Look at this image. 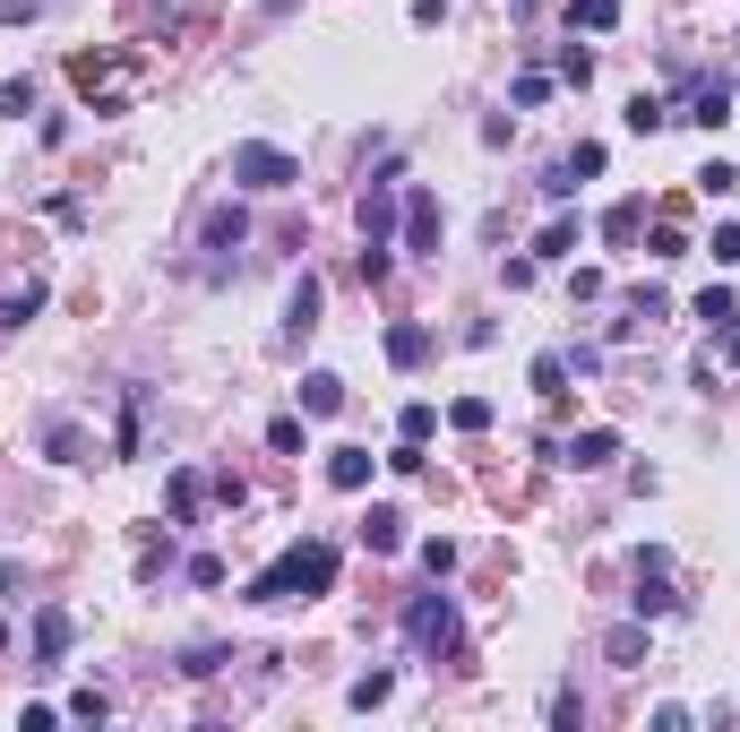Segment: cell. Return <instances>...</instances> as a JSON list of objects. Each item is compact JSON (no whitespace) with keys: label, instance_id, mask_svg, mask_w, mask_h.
Masks as SVG:
<instances>
[{"label":"cell","instance_id":"1","mask_svg":"<svg viewBox=\"0 0 740 732\" xmlns=\"http://www.w3.org/2000/svg\"><path fill=\"white\" fill-rule=\"evenodd\" d=\"M336 586V543L327 534H310V543H285L276 561L250 577V603H310Z\"/></svg>","mask_w":740,"mask_h":732},{"label":"cell","instance_id":"2","mask_svg":"<svg viewBox=\"0 0 740 732\" xmlns=\"http://www.w3.org/2000/svg\"><path fill=\"white\" fill-rule=\"evenodd\" d=\"M233 181H241V190H293L302 165H293L285 147H267V138H241V147H233Z\"/></svg>","mask_w":740,"mask_h":732},{"label":"cell","instance_id":"3","mask_svg":"<svg viewBox=\"0 0 740 732\" xmlns=\"http://www.w3.org/2000/svg\"><path fill=\"white\" fill-rule=\"evenodd\" d=\"M405 637H414V655H448V646H456V603L440 595V577H431V595H414Z\"/></svg>","mask_w":740,"mask_h":732},{"label":"cell","instance_id":"4","mask_svg":"<svg viewBox=\"0 0 740 732\" xmlns=\"http://www.w3.org/2000/svg\"><path fill=\"white\" fill-rule=\"evenodd\" d=\"M362 250H396V225H405V216H396V172H379V181H371V190H362Z\"/></svg>","mask_w":740,"mask_h":732},{"label":"cell","instance_id":"5","mask_svg":"<svg viewBox=\"0 0 740 732\" xmlns=\"http://www.w3.org/2000/svg\"><path fill=\"white\" fill-rule=\"evenodd\" d=\"M663 612H680V595H672V552H645V561H638V621H663Z\"/></svg>","mask_w":740,"mask_h":732},{"label":"cell","instance_id":"6","mask_svg":"<svg viewBox=\"0 0 740 732\" xmlns=\"http://www.w3.org/2000/svg\"><path fill=\"white\" fill-rule=\"evenodd\" d=\"M396 250H414V259H431V250H440V199H431V190H405V234H396Z\"/></svg>","mask_w":740,"mask_h":732},{"label":"cell","instance_id":"7","mask_svg":"<svg viewBox=\"0 0 740 732\" xmlns=\"http://www.w3.org/2000/svg\"><path fill=\"white\" fill-rule=\"evenodd\" d=\"M612 457H620V432H603V423H594V432H578L569 448H560V466H578V474H603Z\"/></svg>","mask_w":740,"mask_h":732},{"label":"cell","instance_id":"8","mask_svg":"<svg viewBox=\"0 0 740 732\" xmlns=\"http://www.w3.org/2000/svg\"><path fill=\"white\" fill-rule=\"evenodd\" d=\"M241 241H250V216H241V207H207L198 250H216V259H225V250H241Z\"/></svg>","mask_w":740,"mask_h":732},{"label":"cell","instance_id":"9","mask_svg":"<svg viewBox=\"0 0 740 732\" xmlns=\"http://www.w3.org/2000/svg\"><path fill=\"white\" fill-rule=\"evenodd\" d=\"M327 414H345V379L336 370H302V423H327Z\"/></svg>","mask_w":740,"mask_h":732},{"label":"cell","instance_id":"10","mask_svg":"<svg viewBox=\"0 0 740 732\" xmlns=\"http://www.w3.org/2000/svg\"><path fill=\"white\" fill-rule=\"evenodd\" d=\"M310 328H319V276H302V285L285 294V354H293Z\"/></svg>","mask_w":740,"mask_h":732},{"label":"cell","instance_id":"11","mask_svg":"<svg viewBox=\"0 0 740 732\" xmlns=\"http://www.w3.org/2000/svg\"><path fill=\"white\" fill-rule=\"evenodd\" d=\"M61 655H69V612H61V603H43V612H34V664L52 672Z\"/></svg>","mask_w":740,"mask_h":732},{"label":"cell","instance_id":"12","mask_svg":"<svg viewBox=\"0 0 740 732\" xmlns=\"http://www.w3.org/2000/svg\"><path fill=\"white\" fill-rule=\"evenodd\" d=\"M680 121H698V130L732 121V87H723V78H698V87H689V112H680Z\"/></svg>","mask_w":740,"mask_h":732},{"label":"cell","instance_id":"13","mask_svg":"<svg viewBox=\"0 0 740 732\" xmlns=\"http://www.w3.org/2000/svg\"><path fill=\"white\" fill-rule=\"evenodd\" d=\"M43 301H52V294H43L34 276H27V285H9V294H0V336H27V319L43 310Z\"/></svg>","mask_w":740,"mask_h":732},{"label":"cell","instance_id":"14","mask_svg":"<svg viewBox=\"0 0 740 732\" xmlns=\"http://www.w3.org/2000/svg\"><path fill=\"white\" fill-rule=\"evenodd\" d=\"M43 457H52V466H87V432L52 414V423H43Z\"/></svg>","mask_w":740,"mask_h":732},{"label":"cell","instance_id":"15","mask_svg":"<svg viewBox=\"0 0 740 732\" xmlns=\"http://www.w3.org/2000/svg\"><path fill=\"white\" fill-rule=\"evenodd\" d=\"M371 466H379L371 448H327V483H336V492H362V483H371Z\"/></svg>","mask_w":740,"mask_h":732},{"label":"cell","instance_id":"16","mask_svg":"<svg viewBox=\"0 0 740 732\" xmlns=\"http://www.w3.org/2000/svg\"><path fill=\"white\" fill-rule=\"evenodd\" d=\"M422 354H431V328H422V319H396V328H387V363H396V370H414Z\"/></svg>","mask_w":740,"mask_h":732},{"label":"cell","instance_id":"17","mask_svg":"<svg viewBox=\"0 0 740 732\" xmlns=\"http://www.w3.org/2000/svg\"><path fill=\"white\" fill-rule=\"evenodd\" d=\"M164 499H172V517H181V526H198V499H207V474H198V466H181L172 483H164Z\"/></svg>","mask_w":740,"mask_h":732},{"label":"cell","instance_id":"18","mask_svg":"<svg viewBox=\"0 0 740 732\" xmlns=\"http://www.w3.org/2000/svg\"><path fill=\"white\" fill-rule=\"evenodd\" d=\"M603 655H612L620 672H638V664H645V621H620V630L603 637Z\"/></svg>","mask_w":740,"mask_h":732},{"label":"cell","instance_id":"19","mask_svg":"<svg viewBox=\"0 0 740 732\" xmlns=\"http://www.w3.org/2000/svg\"><path fill=\"white\" fill-rule=\"evenodd\" d=\"M569 250H578V216L560 207V216H551L543 234H534V259H569Z\"/></svg>","mask_w":740,"mask_h":732},{"label":"cell","instance_id":"20","mask_svg":"<svg viewBox=\"0 0 740 732\" xmlns=\"http://www.w3.org/2000/svg\"><path fill=\"white\" fill-rule=\"evenodd\" d=\"M638 225H645V199H620L612 216H603V241H612V250H629V241H638Z\"/></svg>","mask_w":740,"mask_h":732},{"label":"cell","instance_id":"21","mask_svg":"<svg viewBox=\"0 0 740 732\" xmlns=\"http://www.w3.org/2000/svg\"><path fill=\"white\" fill-rule=\"evenodd\" d=\"M569 27H585V34H612V27H620V0H569Z\"/></svg>","mask_w":740,"mask_h":732},{"label":"cell","instance_id":"22","mask_svg":"<svg viewBox=\"0 0 740 732\" xmlns=\"http://www.w3.org/2000/svg\"><path fill=\"white\" fill-rule=\"evenodd\" d=\"M362 543H371V552H396V543H405V517H396V508H371V517H362Z\"/></svg>","mask_w":740,"mask_h":732},{"label":"cell","instance_id":"23","mask_svg":"<svg viewBox=\"0 0 740 732\" xmlns=\"http://www.w3.org/2000/svg\"><path fill=\"white\" fill-rule=\"evenodd\" d=\"M663 121H672V103H663V96H638V103H629V130H638V138H654Z\"/></svg>","mask_w":740,"mask_h":732},{"label":"cell","instance_id":"24","mask_svg":"<svg viewBox=\"0 0 740 732\" xmlns=\"http://www.w3.org/2000/svg\"><path fill=\"white\" fill-rule=\"evenodd\" d=\"M698 319H707L714 336L732 328V285H707V294H698Z\"/></svg>","mask_w":740,"mask_h":732},{"label":"cell","instance_id":"25","mask_svg":"<svg viewBox=\"0 0 740 732\" xmlns=\"http://www.w3.org/2000/svg\"><path fill=\"white\" fill-rule=\"evenodd\" d=\"M534 388H543L551 405L569 397V354H543V363H534Z\"/></svg>","mask_w":740,"mask_h":732},{"label":"cell","instance_id":"26","mask_svg":"<svg viewBox=\"0 0 740 732\" xmlns=\"http://www.w3.org/2000/svg\"><path fill=\"white\" fill-rule=\"evenodd\" d=\"M440 432V405H405V414H396V439H431Z\"/></svg>","mask_w":740,"mask_h":732},{"label":"cell","instance_id":"27","mask_svg":"<svg viewBox=\"0 0 740 732\" xmlns=\"http://www.w3.org/2000/svg\"><path fill=\"white\" fill-rule=\"evenodd\" d=\"M0 112L27 121V112H34V78H0Z\"/></svg>","mask_w":740,"mask_h":732},{"label":"cell","instance_id":"28","mask_svg":"<svg viewBox=\"0 0 740 732\" xmlns=\"http://www.w3.org/2000/svg\"><path fill=\"white\" fill-rule=\"evenodd\" d=\"M267 448H276V457H302V414H276V423H267Z\"/></svg>","mask_w":740,"mask_h":732},{"label":"cell","instance_id":"29","mask_svg":"<svg viewBox=\"0 0 740 732\" xmlns=\"http://www.w3.org/2000/svg\"><path fill=\"white\" fill-rule=\"evenodd\" d=\"M387 690H396V672H362V681H354V690H345V699H354V706H362V715H371V706H379V699H387Z\"/></svg>","mask_w":740,"mask_h":732},{"label":"cell","instance_id":"30","mask_svg":"<svg viewBox=\"0 0 740 732\" xmlns=\"http://www.w3.org/2000/svg\"><path fill=\"white\" fill-rule=\"evenodd\" d=\"M448 423H456V432H491V397H456Z\"/></svg>","mask_w":740,"mask_h":732},{"label":"cell","instance_id":"31","mask_svg":"<svg viewBox=\"0 0 740 732\" xmlns=\"http://www.w3.org/2000/svg\"><path fill=\"white\" fill-rule=\"evenodd\" d=\"M69 78H78V87H87V96H96L103 78H112V61H103V52H78V61H69Z\"/></svg>","mask_w":740,"mask_h":732},{"label":"cell","instance_id":"32","mask_svg":"<svg viewBox=\"0 0 740 732\" xmlns=\"http://www.w3.org/2000/svg\"><path fill=\"white\" fill-rule=\"evenodd\" d=\"M225 664H233L225 646H190V655H181V672H190V681H207V672H225Z\"/></svg>","mask_w":740,"mask_h":732},{"label":"cell","instance_id":"33","mask_svg":"<svg viewBox=\"0 0 740 732\" xmlns=\"http://www.w3.org/2000/svg\"><path fill=\"white\" fill-rule=\"evenodd\" d=\"M698 190H707V199H732L740 172H732V165H707V172H698Z\"/></svg>","mask_w":740,"mask_h":732},{"label":"cell","instance_id":"34","mask_svg":"<svg viewBox=\"0 0 740 732\" xmlns=\"http://www.w3.org/2000/svg\"><path fill=\"white\" fill-rule=\"evenodd\" d=\"M69 715H78V724H103V715H112V699H103V690H78V699H69Z\"/></svg>","mask_w":740,"mask_h":732},{"label":"cell","instance_id":"35","mask_svg":"<svg viewBox=\"0 0 740 732\" xmlns=\"http://www.w3.org/2000/svg\"><path fill=\"white\" fill-rule=\"evenodd\" d=\"M551 724H560V732L585 724V699H578V690H560V699H551Z\"/></svg>","mask_w":740,"mask_h":732},{"label":"cell","instance_id":"36","mask_svg":"<svg viewBox=\"0 0 740 732\" xmlns=\"http://www.w3.org/2000/svg\"><path fill=\"white\" fill-rule=\"evenodd\" d=\"M560 78H569V87H585V78H594V52H578V43H569V52H560Z\"/></svg>","mask_w":740,"mask_h":732},{"label":"cell","instance_id":"37","mask_svg":"<svg viewBox=\"0 0 740 732\" xmlns=\"http://www.w3.org/2000/svg\"><path fill=\"white\" fill-rule=\"evenodd\" d=\"M707 250H714V267H732V259H740V225H714Z\"/></svg>","mask_w":740,"mask_h":732},{"label":"cell","instance_id":"38","mask_svg":"<svg viewBox=\"0 0 740 732\" xmlns=\"http://www.w3.org/2000/svg\"><path fill=\"white\" fill-rule=\"evenodd\" d=\"M0 9H9V18H34V9H52V0H0Z\"/></svg>","mask_w":740,"mask_h":732},{"label":"cell","instance_id":"39","mask_svg":"<svg viewBox=\"0 0 740 732\" xmlns=\"http://www.w3.org/2000/svg\"><path fill=\"white\" fill-rule=\"evenodd\" d=\"M723 363H732V370H740V328H723Z\"/></svg>","mask_w":740,"mask_h":732},{"label":"cell","instance_id":"40","mask_svg":"<svg viewBox=\"0 0 740 732\" xmlns=\"http://www.w3.org/2000/svg\"><path fill=\"white\" fill-rule=\"evenodd\" d=\"M0 646H9V621H0Z\"/></svg>","mask_w":740,"mask_h":732}]
</instances>
